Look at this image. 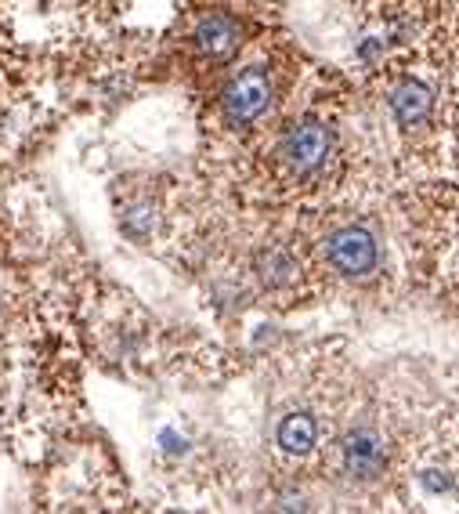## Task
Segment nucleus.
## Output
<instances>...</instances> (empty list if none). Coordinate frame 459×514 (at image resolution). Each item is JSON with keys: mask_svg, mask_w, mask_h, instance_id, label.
<instances>
[{"mask_svg": "<svg viewBox=\"0 0 459 514\" xmlns=\"http://www.w3.org/2000/svg\"><path fill=\"white\" fill-rule=\"evenodd\" d=\"M329 153H333V131L319 120H300L282 134L279 156L286 163V171L297 174V178L319 174L326 167Z\"/></svg>", "mask_w": 459, "mask_h": 514, "instance_id": "f257e3e1", "label": "nucleus"}, {"mask_svg": "<svg viewBox=\"0 0 459 514\" xmlns=\"http://www.w3.org/2000/svg\"><path fill=\"white\" fill-rule=\"evenodd\" d=\"M272 105V77L261 66H250L243 73H235L221 91V113L228 124L246 127L253 120H261Z\"/></svg>", "mask_w": 459, "mask_h": 514, "instance_id": "f03ea898", "label": "nucleus"}, {"mask_svg": "<svg viewBox=\"0 0 459 514\" xmlns=\"http://www.w3.org/2000/svg\"><path fill=\"white\" fill-rule=\"evenodd\" d=\"M326 254H329V265L337 268L340 276H351V279L369 276L376 268V261H380L373 232L362 229V225H347V229L333 232L326 243Z\"/></svg>", "mask_w": 459, "mask_h": 514, "instance_id": "7ed1b4c3", "label": "nucleus"}, {"mask_svg": "<svg viewBox=\"0 0 459 514\" xmlns=\"http://www.w3.org/2000/svg\"><path fill=\"white\" fill-rule=\"evenodd\" d=\"M387 460V446L384 438L376 435L373 428H358L344 438V467L347 475L355 478H376L380 467Z\"/></svg>", "mask_w": 459, "mask_h": 514, "instance_id": "20e7f679", "label": "nucleus"}, {"mask_svg": "<svg viewBox=\"0 0 459 514\" xmlns=\"http://www.w3.org/2000/svg\"><path fill=\"white\" fill-rule=\"evenodd\" d=\"M192 40H196V48L207 58H228L239 48V26H235V19L221 15V11H210V15H203L196 22Z\"/></svg>", "mask_w": 459, "mask_h": 514, "instance_id": "39448f33", "label": "nucleus"}, {"mask_svg": "<svg viewBox=\"0 0 459 514\" xmlns=\"http://www.w3.org/2000/svg\"><path fill=\"white\" fill-rule=\"evenodd\" d=\"M434 109L431 87L420 84V80H402V84L391 91V113L398 116L402 127H420Z\"/></svg>", "mask_w": 459, "mask_h": 514, "instance_id": "423d86ee", "label": "nucleus"}, {"mask_svg": "<svg viewBox=\"0 0 459 514\" xmlns=\"http://www.w3.org/2000/svg\"><path fill=\"white\" fill-rule=\"evenodd\" d=\"M275 442H279L282 453L304 457L319 442V424H315L311 413H290V417H282L279 431H275Z\"/></svg>", "mask_w": 459, "mask_h": 514, "instance_id": "0eeeda50", "label": "nucleus"}, {"mask_svg": "<svg viewBox=\"0 0 459 514\" xmlns=\"http://www.w3.org/2000/svg\"><path fill=\"white\" fill-rule=\"evenodd\" d=\"M253 268H257V279H261L268 290H286V286L297 283V261H293L290 250H282V247L261 250L257 261H253Z\"/></svg>", "mask_w": 459, "mask_h": 514, "instance_id": "6e6552de", "label": "nucleus"}]
</instances>
